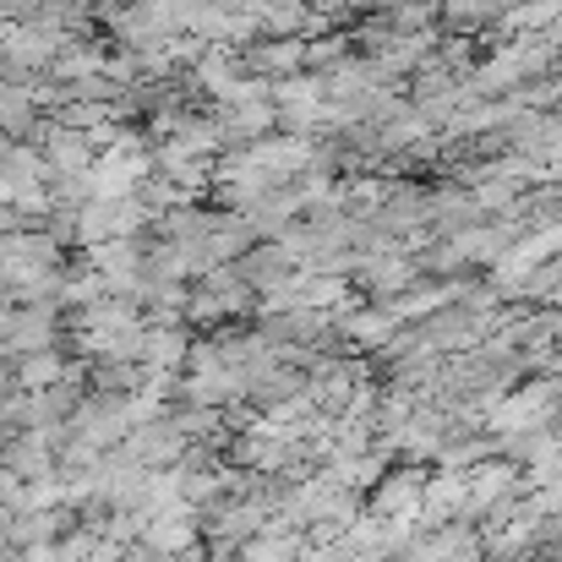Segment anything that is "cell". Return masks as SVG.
Wrapping results in <instances>:
<instances>
[{
    "label": "cell",
    "instance_id": "obj_1",
    "mask_svg": "<svg viewBox=\"0 0 562 562\" xmlns=\"http://www.w3.org/2000/svg\"><path fill=\"white\" fill-rule=\"evenodd\" d=\"M66 376H71V367H66L60 350H33V356H16L11 382H16L22 393H44V387H60Z\"/></svg>",
    "mask_w": 562,
    "mask_h": 562
},
{
    "label": "cell",
    "instance_id": "obj_2",
    "mask_svg": "<svg viewBox=\"0 0 562 562\" xmlns=\"http://www.w3.org/2000/svg\"><path fill=\"white\" fill-rule=\"evenodd\" d=\"M345 334H350L356 345H382V339L393 334V317H382V312H356V317H345Z\"/></svg>",
    "mask_w": 562,
    "mask_h": 562
}]
</instances>
